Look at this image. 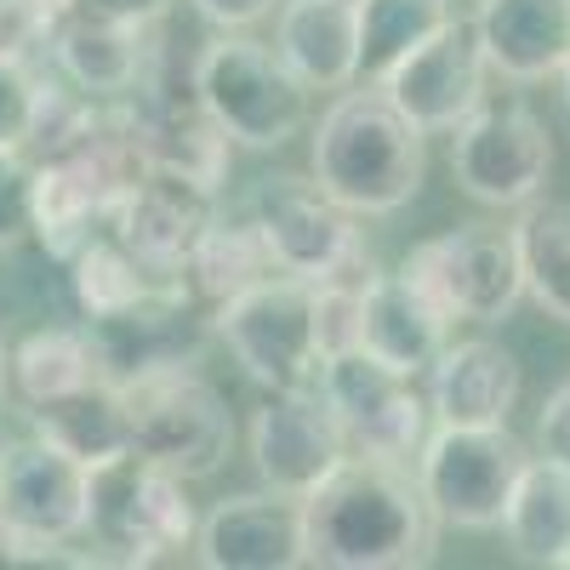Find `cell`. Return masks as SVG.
Listing matches in <instances>:
<instances>
[{"mask_svg": "<svg viewBox=\"0 0 570 570\" xmlns=\"http://www.w3.org/2000/svg\"><path fill=\"white\" fill-rule=\"evenodd\" d=\"M63 23L58 0H0V52L7 58H35V52H52Z\"/></svg>", "mask_w": 570, "mask_h": 570, "instance_id": "cell-33", "label": "cell"}, {"mask_svg": "<svg viewBox=\"0 0 570 570\" xmlns=\"http://www.w3.org/2000/svg\"><path fill=\"white\" fill-rule=\"evenodd\" d=\"M195 98L234 149H279L308 126V86L279 46L223 29L195 63Z\"/></svg>", "mask_w": 570, "mask_h": 570, "instance_id": "cell-4", "label": "cell"}, {"mask_svg": "<svg viewBox=\"0 0 570 570\" xmlns=\"http://www.w3.org/2000/svg\"><path fill=\"white\" fill-rule=\"evenodd\" d=\"M268 274H274V257H268V240L252 217H217L183 263V285L206 308H223L228 297H240L246 285H257Z\"/></svg>", "mask_w": 570, "mask_h": 570, "instance_id": "cell-26", "label": "cell"}, {"mask_svg": "<svg viewBox=\"0 0 570 570\" xmlns=\"http://www.w3.org/2000/svg\"><path fill=\"white\" fill-rule=\"evenodd\" d=\"M365 279H320L314 285V337H320L325 360L360 348V292H365Z\"/></svg>", "mask_w": 570, "mask_h": 570, "instance_id": "cell-32", "label": "cell"}, {"mask_svg": "<svg viewBox=\"0 0 570 570\" xmlns=\"http://www.w3.org/2000/svg\"><path fill=\"white\" fill-rule=\"evenodd\" d=\"M91 468L52 440H0V519L12 531L7 564H46L58 548L86 537Z\"/></svg>", "mask_w": 570, "mask_h": 570, "instance_id": "cell-8", "label": "cell"}, {"mask_svg": "<svg viewBox=\"0 0 570 570\" xmlns=\"http://www.w3.org/2000/svg\"><path fill=\"white\" fill-rule=\"evenodd\" d=\"M274 7H279V0H195V12H200L206 23H217V29H252V23H263Z\"/></svg>", "mask_w": 570, "mask_h": 570, "instance_id": "cell-37", "label": "cell"}, {"mask_svg": "<svg viewBox=\"0 0 570 570\" xmlns=\"http://www.w3.org/2000/svg\"><path fill=\"white\" fill-rule=\"evenodd\" d=\"M502 537L525 564H570V462L531 456L502 513Z\"/></svg>", "mask_w": 570, "mask_h": 570, "instance_id": "cell-24", "label": "cell"}, {"mask_svg": "<svg viewBox=\"0 0 570 570\" xmlns=\"http://www.w3.org/2000/svg\"><path fill=\"white\" fill-rule=\"evenodd\" d=\"M485 80H491V63H485L480 29L462 23V18H445L376 86H383L394 98V109L428 137V131H456L473 109H480L491 98Z\"/></svg>", "mask_w": 570, "mask_h": 570, "instance_id": "cell-15", "label": "cell"}, {"mask_svg": "<svg viewBox=\"0 0 570 570\" xmlns=\"http://www.w3.org/2000/svg\"><path fill=\"white\" fill-rule=\"evenodd\" d=\"M98 354H91L86 325H46L29 331V337L12 348V400L23 411L46 405V400H63L86 383H98Z\"/></svg>", "mask_w": 570, "mask_h": 570, "instance_id": "cell-27", "label": "cell"}, {"mask_svg": "<svg viewBox=\"0 0 570 570\" xmlns=\"http://www.w3.org/2000/svg\"><path fill=\"white\" fill-rule=\"evenodd\" d=\"M400 274L434 303L451 325L456 320H502L525 297V257H519V234L468 223L440 240H422Z\"/></svg>", "mask_w": 570, "mask_h": 570, "instance_id": "cell-11", "label": "cell"}, {"mask_svg": "<svg viewBox=\"0 0 570 570\" xmlns=\"http://www.w3.org/2000/svg\"><path fill=\"white\" fill-rule=\"evenodd\" d=\"M525 462H531V451H525V440L508 434V422H497V428L434 422L416 462H411V473H416V485H422L440 525L502 531L508 497L519 485V473H525Z\"/></svg>", "mask_w": 570, "mask_h": 570, "instance_id": "cell-6", "label": "cell"}, {"mask_svg": "<svg viewBox=\"0 0 570 570\" xmlns=\"http://www.w3.org/2000/svg\"><path fill=\"white\" fill-rule=\"evenodd\" d=\"M274 46L308 91H343L360 80V7L354 0H279Z\"/></svg>", "mask_w": 570, "mask_h": 570, "instance_id": "cell-22", "label": "cell"}, {"mask_svg": "<svg viewBox=\"0 0 570 570\" xmlns=\"http://www.w3.org/2000/svg\"><path fill=\"white\" fill-rule=\"evenodd\" d=\"M40 217V160L23 142H0V252L35 240Z\"/></svg>", "mask_w": 570, "mask_h": 570, "instance_id": "cell-31", "label": "cell"}, {"mask_svg": "<svg viewBox=\"0 0 570 570\" xmlns=\"http://www.w3.org/2000/svg\"><path fill=\"white\" fill-rule=\"evenodd\" d=\"M519 257H525V292L570 320V206H525V217L513 223Z\"/></svg>", "mask_w": 570, "mask_h": 570, "instance_id": "cell-30", "label": "cell"}, {"mask_svg": "<svg viewBox=\"0 0 570 570\" xmlns=\"http://www.w3.org/2000/svg\"><path fill=\"white\" fill-rule=\"evenodd\" d=\"M519 389H525V371H519V360L491 337L445 343L440 360L428 365V411L445 428L508 422V411L519 405Z\"/></svg>", "mask_w": 570, "mask_h": 570, "instance_id": "cell-19", "label": "cell"}, {"mask_svg": "<svg viewBox=\"0 0 570 570\" xmlns=\"http://www.w3.org/2000/svg\"><path fill=\"white\" fill-rule=\"evenodd\" d=\"M29 422H35L40 440H52L58 451H69L86 468L131 451V411H126L120 383H109V376H98V383H86V389H75L63 400L35 405Z\"/></svg>", "mask_w": 570, "mask_h": 570, "instance_id": "cell-25", "label": "cell"}, {"mask_svg": "<svg viewBox=\"0 0 570 570\" xmlns=\"http://www.w3.org/2000/svg\"><path fill=\"white\" fill-rule=\"evenodd\" d=\"M131 411V451L171 468L177 480H212L228 462L234 416L228 400L206 383L195 365L149 371L137 383H120Z\"/></svg>", "mask_w": 570, "mask_h": 570, "instance_id": "cell-7", "label": "cell"}, {"mask_svg": "<svg viewBox=\"0 0 570 570\" xmlns=\"http://www.w3.org/2000/svg\"><path fill=\"white\" fill-rule=\"evenodd\" d=\"M217 223V183H200L177 166H142L126 200L115 206V234L120 246L160 279H183L188 252L200 234Z\"/></svg>", "mask_w": 570, "mask_h": 570, "instance_id": "cell-16", "label": "cell"}, {"mask_svg": "<svg viewBox=\"0 0 570 570\" xmlns=\"http://www.w3.org/2000/svg\"><path fill=\"white\" fill-rule=\"evenodd\" d=\"M303 502V564L320 570H411L434 559L440 519L411 462L343 456Z\"/></svg>", "mask_w": 570, "mask_h": 570, "instance_id": "cell-1", "label": "cell"}, {"mask_svg": "<svg viewBox=\"0 0 570 570\" xmlns=\"http://www.w3.org/2000/svg\"><path fill=\"white\" fill-rule=\"evenodd\" d=\"M480 46L491 75L513 86L559 80L570 58V0H480Z\"/></svg>", "mask_w": 570, "mask_h": 570, "instance_id": "cell-20", "label": "cell"}, {"mask_svg": "<svg viewBox=\"0 0 570 570\" xmlns=\"http://www.w3.org/2000/svg\"><path fill=\"white\" fill-rule=\"evenodd\" d=\"M200 564L212 570H297L303 564V502L285 491L223 497L195 531Z\"/></svg>", "mask_w": 570, "mask_h": 570, "instance_id": "cell-18", "label": "cell"}, {"mask_svg": "<svg viewBox=\"0 0 570 570\" xmlns=\"http://www.w3.org/2000/svg\"><path fill=\"white\" fill-rule=\"evenodd\" d=\"M320 394L343 428V445L354 456H383V462H416L434 411H428V389L411 371H394L365 348L320 360Z\"/></svg>", "mask_w": 570, "mask_h": 570, "instance_id": "cell-10", "label": "cell"}, {"mask_svg": "<svg viewBox=\"0 0 570 570\" xmlns=\"http://www.w3.org/2000/svg\"><path fill=\"white\" fill-rule=\"evenodd\" d=\"M63 18H91V23H126V29H155L177 0H58Z\"/></svg>", "mask_w": 570, "mask_h": 570, "instance_id": "cell-35", "label": "cell"}, {"mask_svg": "<svg viewBox=\"0 0 570 570\" xmlns=\"http://www.w3.org/2000/svg\"><path fill=\"white\" fill-rule=\"evenodd\" d=\"M86 337H91V354H98V371L109 383H137L149 371L195 365L212 337V320L200 314L195 292L183 279H160L142 297H131L126 308L91 314Z\"/></svg>", "mask_w": 570, "mask_h": 570, "instance_id": "cell-14", "label": "cell"}, {"mask_svg": "<svg viewBox=\"0 0 570 570\" xmlns=\"http://www.w3.org/2000/svg\"><path fill=\"white\" fill-rule=\"evenodd\" d=\"M252 223L263 228L268 257H274L279 274H297L308 285H320V279H365L371 274L354 212H343L320 183L263 177L252 188Z\"/></svg>", "mask_w": 570, "mask_h": 570, "instance_id": "cell-12", "label": "cell"}, {"mask_svg": "<svg viewBox=\"0 0 570 570\" xmlns=\"http://www.w3.org/2000/svg\"><path fill=\"white\" fill-rule=\"evenodd\" d=\"M354 7H360V86H376L451 18V0H354Z\"/></svg>", "mask_w": 570, "mask_h": 570, "instance_id": "cell-28", "label": "cell"}, {"mask_svg": "<svg viewBox=\"0 0 570 570\" xmlns=\"http://www.w3.org/2000/svg\"><path fill=\"white\" fill-rule=\"evenodd\" d=\"M217 343L246 365L257 389H297L320 376V337H314V285L297 274H268L240 297L212 308Z\"/></svg>", "mask_w": 570, "mask_h": 570, "instance_id": "cell-9", "label": "cell"}, {"mask_svg": "<svg viewBox=\"0 0 570 570\" xmlns=\"http://www.w3.org/2000/svg\"><path fill=\"white\" fill-rule=\"evenodd\" d=\"M314 183L354 217H394L400 206L416 200L428 155L422 131L394 109L383 86H343V98L331 104L314 126L308 142Z\"/></svg>", "mask_w": 570, "mask_h": 570, "instance_id": "cell-2", "label": "cell"}, {"mask_svg": "<svg viewBox=\"0 0 570 570\" xmlns=\"http://www.w3.org/2000/svg\"><path fill=\"white\" fill-rule=\"evenodd\" d=\"M12 559V531H7V519H0V564Z\"/></svg>", "mask_w": 570, "mask_h": 570, "instance_id": "cell-40", "label": "cell"}, {"mask_svg": "<svg viewBox=\"0 0 570 570\" xmlns=\"http://www.w3.org/2000/svg\"><path fill=\"white\" fill-rule=\"evenodd\" d=\"M537 445H542L548 456L570 462V383L548 394V405H542V416H537Z\"/></svg>", "mask_w": 570, "mask_h": 570, "instance_id": "cell-36", "label": "cell"}, {"mask_svg": "<svg viewBox=\"0 0 570 570\" xmlns=\"http://www.w3.org/2000/svg\"><path fill=\"white\" fill-rule=\"evenodd\" d=\"M149 285H160V274H149L126 246H120V234L104 228V234H91V240L80 252H69V292L80 303V314H109V308H126L131 297H142Z\"/></svg>", "mask_w": 570, "mask_h": 570, "instance_id": "cell-29", "label": "cell"}, {"mask_svg": "<svg viewBox=\"0 0 570 570\" xmlns=\"http://www.w3.org/2000/svg\"><path fill=\"white\" fill-rule=\"evenodd\" d=\"M445 343H451V320L400 268L365 279V292H360V348L365 354H376L394 371L428 376V365L440 360Z\"/></svg>", "mask_w": 570, "mask_h": 570, "instance_id": "cell-21", "label": "cell"}, {"mask_svg": "<svg viewBox=\"0 0 570 570\" xmlns=\"http://www.w3.org/2000/svg\"><path fill=\"white\" fill-rule=\"evenodd\" d=\"M343 456H348L343 428L331 416L320 383L268 389V400L252 416V462H257V480L268 491L308 497Z\"/></svg>", "mask_w": 570, "mask_h": 570, "instance_id": "cell-17", "label": "cell"}, {"mask_svg": "<svg viewBox=\"0 0 570 570\" xmlns=\"http://www.w3.org/2000/svg\"><path fill=\"white\" fill-rule=\"evenodd\" d=\"M40 160V217H35V240L69 263L91 234H104L115 223V206L126 200V188L137 183L142 142L131 126V109H91V120L63 137L58 149L35 155Z\"/></svg>", "mask_w": 570, "mask_h": 570, "instance_id": "cell-3", "label": "cell"}, {"mask_svg": "<svg viewBox=\"0 0 570 570\" xmlns=\"http://www.w3.org/2000/svg\"><path fill=\"white\" fill-rule=\"evenodd\" d=\"M35 104H40V69L0 52V142H23L29 149Z\"/></svg>", "mask_w": 570, "mask_h": 570, "instance_id": "cell-34", "label": "cell"}, {"mask_svg": "<svg viewBox=\"0 0 570 570\" xmlns=\"http://www.w3.org/2000/svg\"><path fill=\"white\" fill-rule=\"evenodd\" d=\"M7 400H12V348L0 343V405H7Z\"/></svg>", "mask_w": 570, "mask_h": 570, "instance_id": "cell-38", "label": "cell"}, {"mask_svg": "<svg viewBox=\"0 0 570 570\" xmlns=\"http://www.w3.org/2000/svg\"><path fill=\"white\" fill-rule=\"evenodd\" d=\"M149 29H126V23H91V18H63L52 40V63L58 75L86 91V98H131L149 75Z\"/></svg>", "mask_w": 570, "mask_h": 570, "instance_id": "cell-23", "label": "cell"}, {"mask_svg": "<svg viewBox=\"0 0 570 570\" xmlns=\"http://www.w3.org/2000/svg\"><path fill=\"white\" fill-rule=\"evenodd\" d=\"M559 86H564L559 98H564V131H570V58H564V69H559Z\"/></svg>", "mask_w": 570, "mask_h": 570, "instance_id": "cell-39", "label": "cell"}, {"mask_svg": "<svg viewBox=\"0 0 570 570\" xmlns=\"http://www.w3.org/2000/svg\"><path fill=\"white\" fill-rule=\"evenodd\" d=\"M451 171L480 206H531L553 171V137L519 98H485L451 131Z\"/></svg>", "mask_w": 570, "mask_h": 570, "instance_id": "cell-13", "label": "cell"}, {"mask_svg": "<svg viewBox=\"0 0 570 570\" xmlns=\"http://www.w3.org/2000/svg\"><path fill=\"white\" fill-rule=\"evenodd\" d=\"M200 519L188 502V480L149 456H109L91 468L86 497V542L120 564H160L195 542Z\"/></svg>", "mask_w": 570, "mask_h": 570, "instance_id": "cell-5", "label": "cell"}]
</instances>
